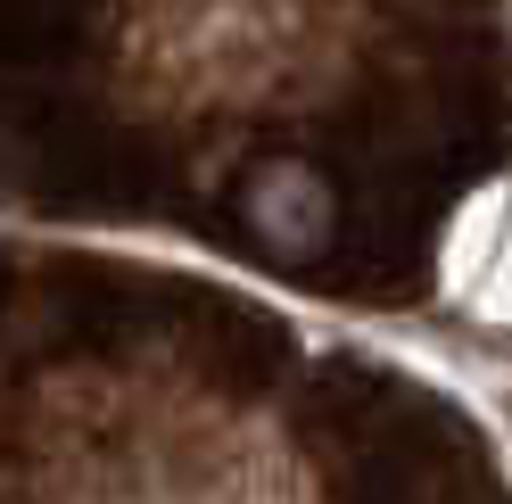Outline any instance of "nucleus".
I'll return each instance as SVG.
<instances>
[{
	"instance_id": "1",
	"label": "nucleus",
	"mask_w": 512,
	"mask_h": 504,
	"mask_svg": "<svg viewBox=\"0 0 512 504\" xmlns=\"http://www.w3.org/2000/svg\"><path fill=\"white\" fill-rule=\"evenodd\" d=\"M240 224L265 248H281V257H323L331 232H339V191L306 157H265L240 182Z\"/></svg>"
}]
</instances>
